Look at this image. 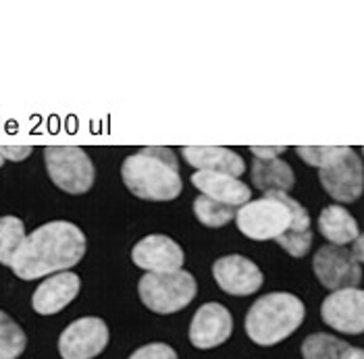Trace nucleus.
I'll return each mask as SVG.
<instances>
[{
  "label": "nucleus",
  "mask_w": 364,
  "mask_h": 359,
  "mask_svg": "<svg viewBox=\"0 0 364 359\" xmlns=\"http://www.w3.org/2000/svg\"><path fill=\"white\" fill-rule=\"evenodd\" d=\"M85 249L87 239L77 224L67 221L46 222L26 235L9 268L21 280L53 277L80 264Z\"/></svg>",
  "instance_id": "1"
},
{
  "label": "nucleus",
  "mask_w": 364,
  "mask_h": 359,
  "mask_svg": "<svg viewBox=\"0 0 364 359\" xmlns=\"http://www.w3.org/2000/svg\"><path fill=\"white\" fill-rule=\"evenodd\" d=\"M235 224L252 241H277L285 233H309L312 222L309 210L298 199L273 192L237 208Z\"/></svg>",
  "instance_id": "2"
},
{
  "label": "nucleus",
  "mask_w": 364,
  "mask_h": 359,
  "mask_svg": "<svg viewBox=\"0 0 364 359\" xmlns=\"http://www.w3.org/2000/svg\"><path fill=\"white\" fill-rule=\"evenodd\" d=\"M125 187L146 201H171L183 192L179 160L171 148H144L121 165Z\"/></svg>",
  "instance_id": "3"
},
{
  "label": "nucleus",
  "mask_w": 364,
  "mask_h": 359,
  "mask_svg": "<svg viewBox=\"0 0 364 359\" xmlns=\"http://www.w3.org/2000/svg\"><path fill=\"white\" fill-rule=\"evenodd\" d=\"M306 307L291 293H269L256 299L246 316V332L256 345L273 347L291 336L304 322Z\"/></svg>",
  "instance_id": "4"
},
{
  "label": "nucleus",
  "mask_w": 364,
  "mask_h": 359,
  "mask_svg": "<svg viewBox=\"0 0 364 359\" xmlns=\"http://www.w3.org/2000/svg\"><path fill=\"white\" fill-rule=\"evenodd\" d=\"M196 278L188 270H175L163 275H144L138 282L141 304L154 314H175L194 302L196 297Z\"/></svg>",
  "instance_id": "5"
},
{
  "label": "nucleus",
  "mask_w": 364,
  "mask_h": 359,
  "mask_svg": "<svg viewBox=\"0 0 364 359\" xmlns=\"http://www.w3.org/2000/svg\"><path fill=\"white\" fill-rule=\"evenodd\" d=\"M44 162L50 181L60 192L82 195L92 189L96 179V168L82 148L50 145L44 150Z\"/></svg>",
  "instance_id": "6"
},
{
  "label": "nucleus",
  "mask_w": 364,
  "mask_h": 359,
  "mask_svg": "<svg viewBox=\"0 0 364 359\" xmlns=\"http://www.w3.org/2000/svg\"><path fill=\"white\" fill-rule=\"evenodd\" d=\"M312 268L318 282L331 291L354 289L363 282V264L348 248L323 245L314 253Z\"/></svg>",
  "instance_id": "7"
},
{
  "label": "nucleus",
  "mask_w": 364,
  "mask_h": 359,
  "mask_svg": "<svg viewBox=\"0 0 364 359\" xmlns=\"http://www.w3.org/2000/svg\"><path fill=\"white\" fill-rule=\"evenodd\" d=\"M109 345V326L100 318H80L71 322L58 338L63 359H94Z\"/></svg>",
  "instance_id": "8"
},
{
  "label": "nucleus",
  "mask_w": 364,
  "mask_h": 359,
  "mask_svg": "<svg viewBox=\"0 0 364 359\" xmlns=\"http://www.w3.org/2000/svg\"><path fill=\"white\" fill-rule=\"evenodd\" d=\"M318 181L327 195L339 204L356 201L364 192V166L360 156L352 150L336 165L318 170Z\"/></svg>",
  "instance_id": "9"
},
{
  "label": "nucleus",
  "mask_w": 364,
  "mask_h": 359,
  "mask_svg": "<svg viewBox=\"0 0 364 359\" xmlns=\"http://www.w3.org/2000/svg\"><path fill=\"white\" fill-rule=\"evenodd\" d=\"M134 264L152 275L183 270L186 253L179 243H175L167 235H148L140 239L132 249Z\"/></svg>",
  "instance_id": "10"
},
{
  "label": "nucleus",
  "mask_w": 364,
  "mask_h": 359,
  "mask_svg": "<svg viewBox=\"0 0 364 359\" xmlns=\"http://www.w3.org/2000/svg\"><path fill=\"white\" fill-rule=\"evenodd\" d=\"M321 316L337 332L360 334L364 331V293L358 287L333 291L321 305Z\"/></svg>",
  "instance_id": "11"
},
{
  "label": "nucleus",
  "mask_w": 364,
  "mask_h": 359,
  "mask_svg": "<svg viewBox=\"0 0 364 359\" xmlns=\"http://www.w3.org/2000/svg\"><path fill=\"white\" fill-rule=\"evenodd\" d=\"M213 277L227 295L235 297L252 295L264 282V275L252 260L237 253L219 258L213 266Z\"/></svg>",
  "instance_id": "12"
},
{
  "label": "nucleus",
  "mask_w": 364,
  "mask_h": 359,
  "mask_svg": "<svg viewBox=\"0 0 364 359\" xmlns=\"http://www.w3.org/2000/svg\"><path fill=\"white\" fill-rule=\"evenodd\" d=\"M233 332V316L221 304H204L192 318L190 343L196 349H215Z\"/></svg>",
  "instance_id": "13"
},
{
  "label": "nucleus",
  "mask_w": 364,
  "mask_h": 359,
  "mask_svg": "<svg viewBox=\"0 0 364 359\" xmlns=\"http://www.w3.org/2000/svg\"><path fill=\"white\" fill-rule=\"evenodd\" d=\"M82 280L73 272H58L48 277L33 293L31 305L40 316H53L63 311L80 293Z\"/></svg>",
  "instance_id": "14"
},
{
  "label": "nucleus",
  "mask_w": 364,
  "mask_h": 359,
  "mask_svg": "<svg viewBox=\"0 0 364 359\" xmlns=\"http://www.w3.org/2000/svg\"><path fill=\"white\" fill-rule=\"evenodd\" d=\"M192 183L200 192V195H204L213 201H219L223 206H231V208H242L244 204H248L252 199V192L246 183H242L235 177L221 175V172L196 170L192 175Z\"/></svg>",
  "instance_id": "15"
},
{
  "label": "nucleus",
  "mask_w": 364,
  "mask_h": 359,
  "mask_svg": "<svg viewBox=\"0 0 364 359\" xmlns=\"http://www.w3.org/2000/svg\"><path fill=\"white\" fill-rule=\"evenodd\" d=\"M181 156L186 162L194 166L202 172H221L229 177H240L246 172V162L244 158L229 150V148H219V145H188L181 150Z\"/></svg>",
  "instance_id": "16"
},
{
  "label": "nucleus",
  "mask_w": 364,
  "mask_h": 359,
  "mask_svg": "<svg viewBox=\"0 0 364 359\" xmlns=\"http://www.w3.org/2000/svg\"><path fill=\"white\" fill-rule=\"evenodd\" d=\"M318 231L329 241V245L346 248L354 243L360 235L358 222L350 210L341 206H327L318 214Z\"/></svg>",
  "instance_id": "17"
},
{
  "label": "nucleus",
  "mask_w": 364,
  "mask_h": 359,
  "mask_svg": "<svg viewBox=\"0 0 364 359\" xmlns=\"http://www.w3.org/2000/svg\"><path fill=\"white\" fill-rule=\"evenodd\" d=\"M252 185L262 194H287L296 185V175L291 166L281 158L273 160H252Z\"/></svg>",
  "instance_id": "18"
},
{
  "label": "nucleus",
  "mask_w": 364,
  "mask_h": 359,
  "mask_svg": "<svg viewBox=\"0 0 364 359\" xmlns=\"http://www.w3.org/2000/svg\"><path fill=\"white\" fill-rule=\"evenodd\" d=\"M350 349V345L333 334L316 332L306 336L302 343V358L304 359H341V355Z\"/></svg>",
  "instance_id": "19"
},
{
  "label": "nucleus",
  "mask_w": 364,
  "mask_h": 359,
  "mask_svg": "<svg viewBox=\"0 0 364 359\" xmlns=\"http://www.w3.org/2000/svg\"><path fill=\"white\" fill-rule=\"evenodd\" d=\"M28 347L23 328L0 309V359H19Z\"/></svg>",
  "instance_id": "20"
},
{
  "label": "nucleus",
  "mask_w": 364,
  "mask_h": 359,
  "mask_svg": "<svg viewBox=\"0 0 364 359\" xmlns=\"http://www.w3.org/2000/svg\"><path fill=\"white\" fill-rule=\"evenodd\" d=\"M26 239V224L17 216H0V264L11 266L19 245Z\"/></svg>",
  "instance_id": "21"
},
{
  "label": "nucleus",
  "mask_w": 364,
  "mask_h": 359,
  "mask_svg": "<svg viewBox=\"0 0 364 359\" xmlns=\"http://www.w3.org/2000/svg\"><path fill=\"white\" fill-rule=\"evenodd\" d=\"M235 212L237 208H231V206H223L219 201H213L204 195H198L194 199V214L196 219L204 226H210V228H219L225 226L227 222H231L235 219Z\"/></svg>",
  "instance_id": "22"
},
{
  "label": "nucleus",
  "mask_w": 364,
  "mask_h": 359,
  "mask_svg": "<svg viewBox=\"0 0 364 359\" xmlns=\"http://www.w3.org/2000/svg\"><path fill=\"white\" fill-rule=\"evenodd\" d=\"M350 152H352V148H348V145H300V148H296L298 158H302L306 165L316 166L318 170L336 165L337 160H341Z\"/></svg>",
  "instance_id": "23"
},
{
  "label": "nucleus",
  "mask_w": 364,
  "mask_h": 359,
  "mask_svg": "<svg viewBox=\"0 0 364 359\" xmlns=\"http://www.w3.org/2000/svg\"><path fill=\"white\" fill-rule=\"evenodd\" d=\"M281 248L285 249L291 258H304L309 253L310 245H312V231L302 233V235H289L285 233L283 237L277 239Z\"/></svg>",
  "instance_id": "24"
},
{
  "label": "nucleus",
  "mask_w": 364,
  "mask_h": 359,
  "mask_svg": "<svg viewBox=\"0 0 364 359\" xmlns=\"http://www.w3.org/2000/svg\"><path fill=\"white\" fill-rule=\"evenodd\" d=\"M129 359H177V353L173 347H168L165 343H150L136 349Z\"/></svg>",
  "instance_id": "25"
},
{
  "label": "nucleus",
  "mask_w": 364,
  "mask_h": 359,
  "mask_svg": "<svg viewBox=\"0 0 364 359\" xmlns=\"http://www.w3.org/2000/svg\"><path fill=\"white\" fill-rule=\"evenodd\" d=\"M285 145H250V152H252L254 158L258 160H273V158H279L281 154H285Z\"/></svg>",
  "instance_id": "26"
},
{
  "label": "nucleus",
  "mask_w": 364,
  "mask_h": 359,
  "mask_svg": "<svg viewBox=\"0 0 364 359\" xmlns=\"http://www.w3.org/2000/svg\"><path fill=\"white\" fill-rule=\"evenodd\" d=\"M2 158L4 160H13V162H21L29 158V154L33 152L29 145H0Z\"/></svg>",
  "instance_id": "27"
},
{
  "label": "nucleus",
  "mask_w": 364,
  "mask_h": 359,
  "mask_svg": "<svg viewBox=\"0 0 364 359\" xmlns=\"http://www.w3.org/2000/svg\"><path fill=\"white\" fill-rule=\"evenodd\" d=\"M352 253H354V258L363 264L364 260V239L363 235H358V239L354 241V249H352Z\"/></svg>",
  "instance_id": "28"
},
{
  "label": "nucleus",
  "mask_w": 364,
  "mask_h": 359,
  "mask_svg": "<svg viewBox=\"0 0 364 359\" xmlns=\"http://www.w3.org/2000/svg\"><path fill=\"white\" fill-rule=\"evenodd\" d=\"M341 359H364V351L360 347H350V349L341 355Z\"/></svg>",
  "instance_id": "29"
},
{
  "label": "nucleus",
  "mask_w": 364,
  "mask_h": 359,
  "mask_svg": "<svg viewBox=\"0 0 364 359\" xmlns=\"http://www.w3.org/2000/svg\"><path fill=\"white\" fill-rule=\"evenodd\" d=\"M4 162H6V160H4V158H2V152H0V166L4 165Z\"/></svg>",
  "instance_id": "30"
}]
</instances>
